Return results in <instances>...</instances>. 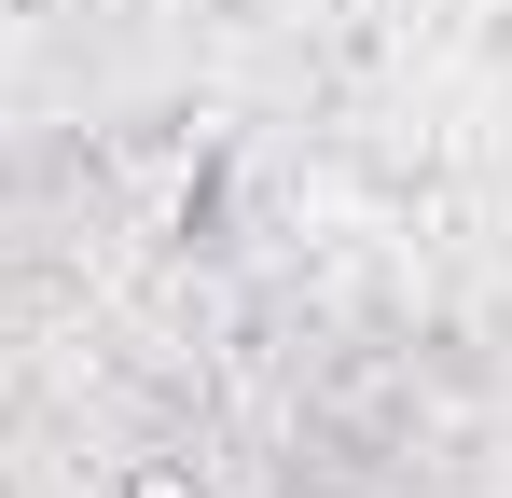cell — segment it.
Instances as JSON below:
<instances>
[{
	"instance_id": "6da1fadb",
	"label": "cell",
	"mask_w": 512,
	"mask_h": 498,
	"mask_svg": "<svg viewBox=\"0 0 512 498\" xmlns=\"http://www.w3.org/2000/svg\"><path fill=\"white\" fill-rule=\"evenodd\" d=\"M111 498H208V485H194V471H125Z\"/></svg>"
}]
</instances>
